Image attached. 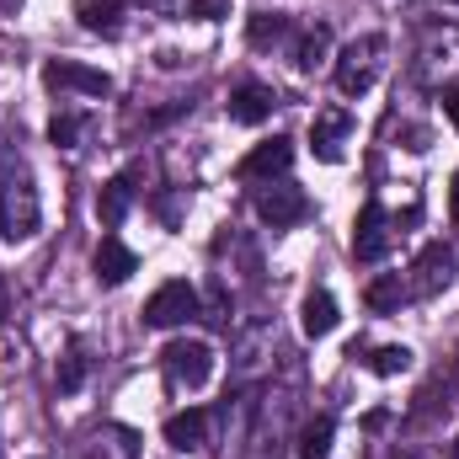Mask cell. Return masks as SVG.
I'll list each match as a JSON object with an SVG mask.
<instances>
[{"instance_id": "1", "label": "cell", "mask_w": 459, "mask_h": 459, "mask_svg": "<svg viewBox=\"0 0 459 459\" xmlns=\"http://www.w3.org/2000/svg\"><path fill=\"white\" fill-rule=\"evenodd\" d=\"M38 220H43V204H38L32 166L16 150V139L0 128V235L27 240V235H38Z\"/></svg>"}, {"instance_id": "2", "label": "cell", "mask_w": 459, "mask_h": 459, "mask_svg": "<svg viewBox=\"0 0 459 459\" xmlns=\"http://www.w3.org/2000/svg\"><path fill=\"white\" fill-rule=\"evenodd\" d=\"M379 65H385V38H379V32L352 38L342 54H337V91H342V97H363V91H374Z\"/></svg>"}, {"instance_id": "3", "label": "cell", "mask_w": 459, "mask_h": 459, "mask_svg": "<svg viewBox=\"0 0 459 459\" xmlns=\"http://www.w3.org/2000/svg\"><path fill=\"white\" fill-rule=\"evenodd\" d=\"M160 363H166L171 390H204L214 379V347L198 342V337H177V342L160 352Z\"/></svg>"}, {"instance_id": "4", "label": "cell", "mask_w": 459, "mask_h": 459, "mask_svg": "<svg viewBox=\"0 0 459 459\" xmlns=\"http://www.w3.org/2000/svg\"><path fill=\"white\" fill-rule=\"evenodd\" d=\"M139 316H144L150 332H171V326H182V321L198 316V289H193L187 278H171V283H160V289L144 299Z\"/></svg>"}, {"instance_id": "5", "label": "cell", "mask_w": 459, "mask_h": 459, "mask_svg": "<svg viewBox=\"0 0 459 459\" xmlns=\"http://www.w3.org/2000/svg\"><path fill=\"white\" fill-rule=\"evenodd\" d=\"M251 204H256L262 225H273V230H289V225H299V220H310V198L294 182H283V177L278 182H256Z\"/></svg>"}, {"instance_id": "6", "label": "cell", "mask_w": 459, "mask_h": 459, "mask_svg": "<svg viewBox=\"0 0 459 459\" xmlns=\"http://www.w3.org/2000/svg\"><path fill=\"white\" fill-rule=\"evenodd\" d=\"M43 86H48V91L108 97V91H113V75H108V70H91V65H75V59H48V65H43Z\"/></svg>"}, {"instance_id": "7", "label": "cell", "mask_w": 459, "mask_h": 459, "mask_svg": "<svg viewBox=\"0 0 459 459\" xmlns=\"http://www.w3.org/2000/svg\"><path fill=\"white\" fill-rule=\"evenodd\" d=\"M294 166V144L283 139V134H273V139H262L240 166H235V177L240 182H273V177H283Z\"/></svg>"}, {"instance_id": "8", "label": "cell", "mask_w": 459, "mask_h": 459, "mask_svg": "<svg viewBox=\"0 0 459 459\" xmlns=\"http://www.w3.org/2000/svg\"><path fill=\"white\" fill-rule=\"evenodd\" d=\"M411 273H417V278H411V294H422V299H428V294L449 289V278H455V251H449L444 240H428V246H422V256L411 262Z\"/></svg>"}, {"instance_id": "9", "label": "cell", "mask_w": 459, "mask_h": 459, "mask_svg": "<svg viewBox=\"0 0 459 459\" xmlns=\"http://www.w3.org/2000/svg\"><path fill=\"white\" fill-rule=\"evenodd\" d=\"M385 251H390L385 209H379V198H368L363 214H358V225H352V256H358V262H385Z\"/></svg>"}, {"instance_id": "10", "label": "cell", "mask_w": 459, "mask_h": 459, "mask_svg": "<svg viewBox=\"0 0 459 459\" xmlns=\"http://www.w3.org/2000/svg\"><path fill=\"white\" fill-rule=\"evenodd\" d=\"M347 134H352V113H347V108H326V113H316V123H310V150L337 166Z\"/></svg>"}, {"instance_id": "11", "label": "cell", "mask_w": 459, "mask_h": 459, "mask_svg": "<svg viewBox=\"0 0 459 459\" xmlns=\"http://www.w3.org/2000/svg\"><path fill=\"white\" fill-rule=\"evenodd\" d=\"M91 273H97V283L117 289V283H128V278L139 273V256H134L117 235H102V246H97V256H91Z\"/></svg>"}, {"instance_id": "12", "label": "cell", "mask_w": 459, "mask_h": 459, "mask_svg": "<svg viewBox=\"0 0 459 459\" xmlns=\"http://www.w3.org/2000/svg\"><path fill=\"white\" fill-rule=\"evenodd\" d=\"M273 108H278V91L262 86V81H240L230 91V123H267Z\"/></svg>"}, {"instance_id": "13", "label": "cell", "mask_w": 459, "mask_h": 459, "mask_svg": "<svg viewBox=\"0 0 459 459\" xmlns=\"http://www.w3.org/2000/svg\"><path fill=\"white\" fill-rule=\"evenodd\" d=\"M134 182H139V171L128 166V171H117L113 182L97 193V220L108 230H117L123 220H128V209H134Z\"/></svg>"}, {"instance_id": "14", "label": "cell", "mask_w": 459, "mask_h": 459, "mask_svg": "<svg viewBox=\"0 0 459 459\" xmlns=\"http://www.w3.org/2000/svg\"><path fill=\"white\" fill-rule=\"evenodd\" d=\"M204 433H209V411L204 406H187V411H177V417H166V444L171 449H198L204 444Z\"/></svg>"}, {"instance_id": "15", "label": "cell", "mask_w": 459, "mask_h": 459, "mask_svg": "<svg viewBox=\"0 0 459 459\" xmlns=\"http://www.w3.org/2000/svg\"><path fill=\"white\" fill-rule=\"evenodd\" d=\"M299 316H305V337H332V332H337V321H342V316H337V299H332L326 289H310Z\"/></svg>"}, {"instance_id": "16", "label": "cell", "mask_w": 459, "mask_h": 459, "mask_svg": "<svg viewBox=\"0 0 459 459\" xmlns=\"http://www.w3.org/2000/svg\"><path fill=\"white\" fill-rule=\"evenodd\" d=\"M75 16H81L86 32H102V38H117L123 32V5L117 0H81Z\"/></svg>"}, {"instance_id": "17", "label": "cell", "mask_w": 459, "mask_h": 459, "mask_svg": "<svg viewBox=\"0 0 459 459\" xmlns=\"http://www.w3.org/2000/svg\"><path fill=\"white\" fill-rule=\"evenodd\" d=\"M406 294H411V289L401 283V273H379V278L363 289V305H368V310H379V316H390V310H401V305H406Z\"/></svg>"}, {"instance_id": "18", "label": "cell", "mask_w": 459, "mask_h": 459, "mask_svg": "<svg viewBox=\"0 0 459 459\" xmlns=\"http://www.w3.org/2000/svg\"><path fill=\"white\" fill-rule=\"evenodd\" d=\"M326 54H332V27H326V22L305 27V32H299V43H294V65H299V70H316Z\"/></svg>"}, {"instance_id": "19", "label": "cell", "mask_w": 459, "mask_h": 459, "mask_svg": "<svg viewBox=\"0 0 459 459\" xmlns=\"http://www.w3.org/2000/svg\"><path fill=\"white\" fill-rule=\"evenodd\" d=\"M332 433H337L332 417H310L299 433V459H332Z\"/></svg>"}, {"instance_id": "20", "label": "cell", "mask_w": 459, "mask_h": 459, "mask_svg": "<svg viewBox=\"0 0 459 459\" xmlns=\"http://www.w3.org/2000/svg\"><path fill=\"white\" fill-rule=\"evenodd\" d=\"M97 455L134 459V455H139V433H134V428H123V422H108V428L97 433Z\"/></svg>"}, {"instance_id": "21", "label": "cell", "mask_w": 459, "mask_h": 459, "mask_svg": "<svg viewBox=\"0 0 459 459\" xmlns=\"http://www.w3.org/2000/svg\"><path fill=\"white\" fill-rule=\"evenodd\" d=\"M86 385V347L75 342L65 358H59V395H75Z\"/></svg>"}, {"instance_id": "22", "label": "cell", "mask_w": 459, "mask_h": 459, "mask_svg": "<svg viewBox=\"0 0 459 459\" xmlns=\"http://www.w3.org/2000/svg\"><path fill=\"white\" fill-rule=\"evenodd\" d=\"M289 38V16H278V11H262V16H251V43L256 48H267V43H283Z\"/></svg>"}, {"instance_id": "23", "label": "cell", "mask_w": 459, "mask_h": 459, "mask_svg": "<svg viewBox=\"0 0 459 459\" xmlns=\"http://www.w3.org/2000/svg\"><path fill=\"white\" fill-rule=\"evenodd\" d=\"M81 134H86V117L81 113H54V123H48V139H54L59 150H75Z\"/></svg>"}, {"instance_id": "24", "label": "cell", "mask_w": 459, "mask_h": 459, "mask_svg": "<svg viewBox=\"0 0 459 459\" xmlns=\"http://www.w3.org/2000/svg\"><path fill=\"white\" fill-rule=\"evenodd\" d=\"M368 368L385 374V379H390V374H406V368H411V347H374Z\"/></svg>"}, {"instance_id": "25", "label": "cell", "mask_w": 459, "mask_h": 459, "mask_svg": "<svg viewBox=\"0 0 459 459\" xmlns=\"http://www.w3.org/2000/svg\"><path fill=\"white\" fill-rule=\"evenodd\" d=\"M187 16H198V22H225L230 0H187Z\"/></svg>"}, {"instance_id": "26", "label": "cell", "mask_w": 459, "mask_h": 459, "mask_svg": "<svg viewBox=\"0 0 459 459\" xmlns=\"http://www.w3.org/2000/svg\"><path fill=\"white\" fill-rule=\"evenodd\" d=\"M438 102H444V117L459 128V86H444V97H438Z\"/></svg>"}, {"instance_id": "27", "label": "cell", "mask_w": 459, "mask_h": 459, "mask_svg": "<svg viewBox=\"0 0 459 459\" xmlns=\"http://www.w3.org/2000/svg\"><path fill=\"white\" fill-rule=\"evenodd\" d=\"M449 214H455V225H459V171H455V182H449Z\"/></svg>"}, {"instance_id": "28", "label": "cell", "mask_w": 459, "mask_h": 459, "mask_svg": "<svg viewBox=\"0 0 459 459\" xmlns=\"http://www.w3.org/2000/svg\"><path fill=\"white\" fill-rule=\"evenodd\" d=\"M0 321H5V289H0Z\"/></svg>"}, {"instance_id": "29", "label": "cell", "mask_w": 459, "mask_h": 459, "mask_svg": "<svg viewBox=\"0 0 459 459\" xmlns=\"http://www.w3.org/2000/svg\"><path fill=\"white\" fill-rule=\"evenodd\" d=\"M144 5H171V0H144Z\"/></svg>"}, {"instance_id": "30", "label": "cell", "mask_w": 459, "mask_h": 459, "mask_svg": "<svg viewBox=\"0 0 459 459\" xmlns=\"http://www.w3.org/2000/svg\"><path fill=\"white\" fill-rule=\"evenodd\" d=\"M455 459H459V444H455Z\"/></svg>"}, {"instance_id": "31", "label": "cell", "mask_w": 459, "mask_h": 459, "mask_svg": "<svg viewBox=\"0 0 459 459\" xmlns=\"http://www.w3.org/2000/svg\"><path fill=\"white\" fill-rule=\"evenodd\" d=\"M449 5H459V0H449Z\"/></svg>"}]
</instances>
